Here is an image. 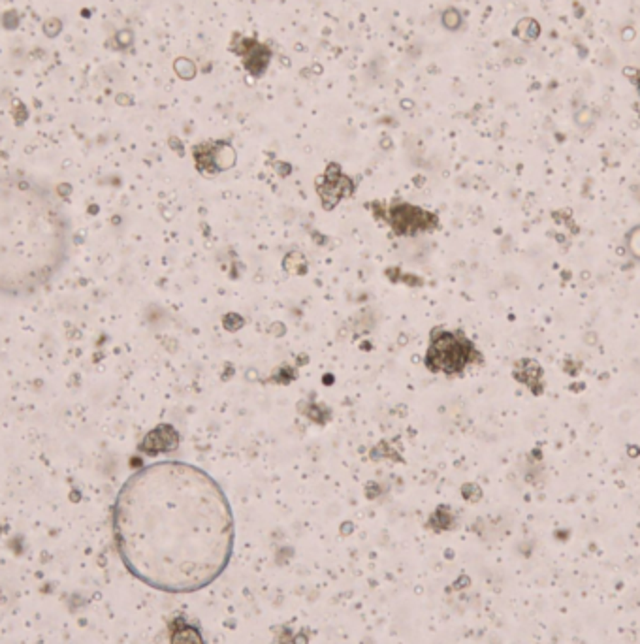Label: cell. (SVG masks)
I'll return each mask as SVG.
<instances>
[{
  "label": "cell",
  "instance_id": "obj_1",
  "mask_svg": "<svg viewBox=\"0 0 640 644\" xmlns=\"http://www.w3.org/2000/svg\"><path fill=\"white\" fill-rule=\"evenodd\" d=\"M124 567L146 586L194 593L230 564L236 525L219 482L192 463L164 460L126 479L113 507Z\"/></svg>",
  "mask_w": 640,
  "mask_h": 644
},
{
  "label": "cell",
  "instance_id": "obj_2",
  "mask_svg": "<svg viewBox=\"0 0 640 644\" xmlns=\"http://www.w3.org/2000/svg\"><path fill=\"white\" fill-rule=\"evenodd\" d=\"M72 220L55 189L25 174H0V298H28L66 268Z\"/></svg>",
  "mask_w": 640,
  "mask_h": 644
},
{
  "label": "cell",
  "instance_id": "obj_3",
  "mask_svg": "<svg viewBox=\"0 0 640 644\" xmlns=\"http://www.w3.org/2000/svg\"><path fill=\"white\" fill-rule=\"evenodd\" d=\"M230 53L242 59L243 70L254 79L264 78L273 59V47L266 42L245 36L242 32H234L230 40Z\"/></svg>",
  "mask_w": 640,
  "mask_h": 644
},
{
  "label": "cell",
  "instance_id": "obj_4",
  "mask_svg": "<svg viewBox=\"0 0 640 644\" xmlns=\"http://www.w3.org/2000/svg\"><path fill=\"white\" fill-rule=\"evenodd\" d=\"M516 377L522 381V384H526L531 394L543 395L545 394V369L540 366L539 362L535 360H526L522 362V367H518Z\"/></svg>",
  "mask_w": 640,
  "mask_h": 644
},
{
  "label": "cell",
  "instance_id": "obj_5",
  "mask_svg": "<svg viewBox=\"0 0 640 644\" xmlns=\"http://www.w3.org/2000/svg\"><path fill=\"white\" fill-rule=\"evenodd\" d=\"M174 72L177 73L179 79L191 81V79H194L198 76V66L196 62L186 59V56H177L174 61Z\"/></svg>",
  "mask_w": 640,
  "mask_h": 644
},
{
  "label": "cell",
  "instance_id": "obj_6",
  "mask_svg": "<svg viewBox=\"0 0 640 644\" xmlns=\"http://www.w3.org/2000/svg\"><path fill=\"white\" fill-rule=\"evenodd\" d=\"M441 25H443L446 30H458V28L463 25V16H461V11L456 10V8H446V10L441 13Z\"/></svg>",
  "mask_w": 640,
  "mask_h": 644
},
{
  "label": "cell",
  "instance_id": "obj_7",
  "mask_svg": "<svg viewBox=\"0 0 640 644\" xmlns=\"http://www.w3.org/2000/svg\"><path fill=\"white\" fill-rule=\"evenodd\" d=\"M625 247H627V253L640 262V225L633 226V228L627 232V236H625Z\"/></svg>",
  "mask_w": 640,
  "mask_h": 644
},
{
  "label": "cell",
  "instance_id": "obj_8",
  "mask_svg": "<svg viewBox=\"0 0 640 644\" xmlns=\"http://www.w3.org/2000/svg\"><path fill=\"white\" fill-rule=\"evenodd\" d=\"M539 32H540L539 25H537L533 19H523V21L518 23L516 34L522 40H528V42L529 40H535L537 36H539Z\"/></svg>",
  "mask_w": 640,
  "mask_h": 644
},
{
  "label": "cell",
  "instance_id": "obj_9",
  "mask_svg": "<svg viewBox=\"0 0 640 644\" xmlns=\"http://www.w3.org/2000/svg\"><path fill=\"white\" fill-rule=\"evenodd\" d=\"M625 76H627V78H629L631 81L636 85V89H639V93H640V72H635V70H625Z\"/></svg>",
  "mask_w": 640,
  "mask_h": 644
}]
</instances>
